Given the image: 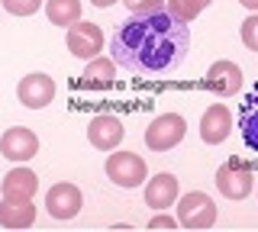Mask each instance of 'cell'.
<instances>
[{"instance_id": "1", "label": "cell", "mask_w": 258, "mask_h": 232, "mask_svg": "<svg viewBox=\"0 0 258 232\" xmlns=\"http://www.w3.org/2000/svg\"><path fill=\"white\" fill-rule=\"evenodd\" d=\"M190 49L187 23H177L168 10L126 17L110 36V55L119 68L142 78H165L181 68Z\"/></svg>"}, {"instance_id": "2", "label": "cell", "mask_w": 258, "mask_h": 232, "mask_svg": "<svg viewBox=\"0 0 258 232\" xmlns=\"http://www.w3.org/2000/svg\"><path fill=\"white\" fill-rule=\"evenodd\" d=\"M184 135H187V123H184V116L177 113H161L149 123V129H145V145L152 151H168L174 148L177 142H184Z\"/></svg>"}, {"instance_id": "3", "label": "cell", "mask_w": 258, "mask_h": 232, "mask_svg": "<svg viewBox=\"0 0 258 232\" xmlns=\"http://www.w3.org/2000/svg\"><path fill=\"white\" fill-rule=\"evenodd\" d=\"M216 222V203L200 190H190V194L181 197L177 203V226L184 229H210Z\"/></svg>"}, {"instance_id": "4", "label": "cell", "mask_w": 258, "mask_h": 232, "mask_svg": "<svg viewBox=\"0 0 258 232\" xmlns=\"http://www.w3.org/2000/svg\"><path fill=\"white\" fill-rule=\"evenodd\" d=\"M107 178L116 187H139L149 178V168H145L142 155H136V151H113L107 158Z\"/></svg>"}, {"instance_id": "5", "label": "cell", "mask_w": 258, "mask_h": 232, "mask_svg": "<svg viewBox=\"0 0 258 232\" xmlns=\"http://www.w3.org/2000/svg\"><path fill=\"white\" fill-rule=\"evenodd\" d=\"M216 187L229 200H245L255 187V174H252V168L242 165V162H226L216 168Z\"/></svg>"}, {"instance_id": "6", "label": "cell", "mask_w": 258, "mask_h": 232, "mask_svg": "<svg viewBox=\"0 0 258 232\" xmlns=\"http://www.w3.org/2000/svg\"><path fill=\"white\" fill-rule=\"evenodd\" d=\"M16 97H20L23 107L29 110H42L52 103L55 97V81L48 74H42V71H36V74H26L20 84H16Z\"/></svg>"}, {"instance_id": "7", "label": "cell", "mask_w": 258, "mask_h": 232, "mask_svg": "<svg viewBox=\"0 0 258 232\" xmlns=\"http://www.w3.org/2000/svg\"><path fill=\"white\" fill-rule=\"evenodd\" d=\"M68 52L75 55V58H97V52L103 49V33L97 23H75V26H68Z\"/></svg>"}, {"instance_id": "8", "label": "cell", "mask_w": 258, "mask_h": 232, "mask_svg": "<svg viewBox=\"0 0 258 232\" xmlns=\"http://www.w3.org/2000/svg\"><path fill=\"white\" fill-rule=\"evenodd\" d=\"M123 135H126V129L119 123V116H113V113H97L91 119V126H87V139L100 151H113L123 142Z\"/></svg>"}, {"instance_id": "9", "label": "cell", "mask_w": 258, "mask_h": 232, "mask_svg": "<svg viewBox=\"0 0 258 232\" xmlns=\"http://www.w3.org/2000/svg\"><path fill=\"white\" fill-rule=\"evenodd\" d=\"M81 203H84L81 190L75 184H68V181L55 184V187L45 194V210H48V216H55V219H71V216H78Z\"/></svg>"}, {"instance_id": "10", "label": "cell", "mask_w": 258, "mask_h": 232, "mask_svg": "<svg viewBox=\"0 0 258 232\" xmlns=\"http://www.w3.org/2000/svg\"><path fill=\"white\" fill-rule=\"evenodd\" d=\"M0 151H4V158H10V162H29L39 151V139L26 126H13V129H7L0 135Z\"/></svg>"}, {"instance_id": "11", "label": "cell", "mask_w": 258, "mask_h": 232, "mask_svg": "<svg viewBox=\"0 0 258 232\" xmlns=\"http://www.w3.org/2000/svg\"><path fill=\"white\" fill-rule=\"evenodd\" d=\"M242 87V68L232 61H213L207 68V91L220 94V97H232Z\"/></svg>"}, {"instance_id": "12", "label": "cell", "mask_w": 258, "mask_h": 232, "mask_svg": "<svg viewBox=\"0 0 258 232\" xmlns=\"http://www.w3.org/2000/svg\"><path fill=\"white\" fill-rule=\"evenodd\" d=\"M229 129H232V116L226 110V103H213L204 113V119H200V139L207 145H220L226 135H229Z\"/></svg>"}, {"instance_id": "13", "label": "cell", "mask_w": 258, "mask_h": 232, "mask_svg": "<svg viewBox=\"0 0 258 232\" xmlns=\"http://www.w3.org/2000/svg\"><path fill=\"white\" fill-rule=\"evenodd\" d=\"M0 190H4V197H10V200H32V194L39 190V178L29 171V168H13V171H7Z\"/></svg>"}, {"instance_id": "14", "label": "cell", "mask_w": 258, "mask_h": 232, "mask_svg": "<svg viewBox=\"0 0 258 232\" xmlns=\"http://www.w3.org/2000/svg\"><path fill=\"white\" fill-rule=\"evenodd\" d=\"M36 222V206H32V200H10L4 197V203H0V226L7 229H26Z\"/></svg>"}, {"instance_id": "15", "label": "cell", "mask_w": 258, "mask_h": 232, "mask_svg": "<svg viewBox=\"0 0 258 232\" xmlns=\"http://www.w3.org/2000/svg\"><path fill=\"white\" fill-rule=\"evenodd\" d=\"M177 200V181L174 174H155L149 184H145V203L152 210H165Z\"/></svg>"}, {"instance_id": "16", "label": "cell", "mask_w": 258, "mask_h": 232, "mask_svg": "<svg viewBox=\"0 0 258 232\" xmlns=\"http://www.w3.org/2000/svg\"><path fill=\"white\" fill-rule=\"evenodd\" d=\"M239 129H242V139H245V145L258 155V84H255V91L245 97V103H242Z\"/></svg>"}, {"instance_id": "17", "label": "cell", "mask_w": 258, "mask_h": 232, "mask_svg": "<svg viewBox=\"0 0 258 232\" xmlns=\"http://www.w3.org/2000/svg\"><path fill=\"white\" fill-rule=\"evenodd\" d=\"M45 13L52 26H75L81 20V0H45Z\"/></svg>"}, {"instance_id": "18", "label": "cell", "mask_w": 258, "mask_h": 232, "mask_svg": "<svg viewBox=\"0 0 258 232\" xmlns=\"http://www.w3.org/2000/svg\"><path fill=\"white\" fill-rule=\"evenodd\" d=\"M113 74H116V61L91 58V65L84 68V74H81V84H84V87H110Z\"/></svg>"}, {"instance_id": "19", "label": "cell", "mask_w": 258, "mask_h": 232, "mask_svg": "<svg viewBox=\"0 0 258 232\" xmlns=\"http://www.w3.org/2000/svg\"><path fill=\"white\" fill-rule=\"evenodd\" d=\"M210 4H213V0H168L165 10L171 13L177 23H190V20H197L200 13H204V7H210Z\"/></svg>"}, {"instance_id": "20", "label": "cell", "mask_w": 258, "mask_h": 232, "mask_svg": "<svg viewBox=\"0 0 258 232\" xmlns=\"http://www.w3.org/2000/svg\"><path fill=\"white\" fill-rule=\"evenodd\" d=\"M4 4L7 13H13V17H32V13L42 7V0H0Z\"/></svg>"}, {"instance_id": "21", "label": "cell", "mask_w": 258, "mask_h": 232, "mask_svg": "<svg viewBox=\"0 0 258 232\" xmlns=\"http://www.w3.org/2000/svg\"><path fill=\"white\" fill-rule=\"evenodd\" d=\"M123 4H126V10L133 13V17H142V13H158V10H165L168 0H123Z\"/></svg>"}, {"instance_id": "22", "label": "cell", "mask_w": 258, "mask_h": 232, "mask_svg": "<svg viewBox=\"0 0 258 232\" xmlns=\"http://www.w3.org/2000/svg\"><path fill=\"white\" fill-rule=\"evenodd\" d=\"M239 33H242V42H245V49L258 52V13H252V17L242 23Z\"/></svg>"}, {"instance_id": "23", "label": "cell", "mask_w": 258, "mask_h": 232, "mask_svg": "<svg viewBox=\"0 0 258 232\" xmlns=\"http://www.w3.org/2000/svg\"><path fill=\"white\" fill-rule=\"evenodd\" d=\"M152 229H174L177 226V216H165V213H155L152 216V222H149Z\"/></svg>"}, {"instance_id": "24", "label": "cell", "mask_w": 258, "mask_h": 232, "mask_svg": "<svg viewBox=\"0 0 258 232\" xmlns=\"http://www.w3.org/2000/svg\"><path fill=\"white\" fill-rule=\"evenodd\" d=\"M239 4H242V7H248V10H255V13H258V0H239Z\"/></svg>"}, {"instance_id": "25", "label": "cell", "mask_w": 258, "mask_h": 232, "mask_svg": "<svg viewBox=\"0 0 258 232\" xmlns=\"http://www.w3.org/2000/svg\"><path fill=\"white\" fill-rule=\"evenodd\" d=\"M94 7H110V4H116V0H91Z\"/></svg>"}]
</instances>
